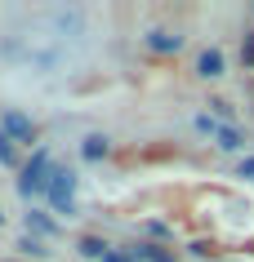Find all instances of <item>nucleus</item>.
I'll use <instances>...</instances> for the list:
<instances>
[{
    "mask_svg": "<svg viewBox=\"0 0 254 262\" xmlns=\"http://www.w3.org/2000/svg\"><path fill=\"white\" fill-rule=\"evenodd\" d=\"M81 151H85V160H103V156H107V138H103V134H89Z\"/></svg>",
    "mask_w": 254,
    "mask_h": 262,
    "instance_id": "6",
    "label": "nucleus"
},
{
    "mask_svg": "<svg viewBox=\"0 0 254 262\" xmlns=\"http://www.w3.org/2000/svg\"><path fill=\"white\" fill-rule=\"evenodd\" d=\"M147 49H152V54H179V49H183V36H169V31H152V36H147Z\"/></svg>",
    "mask_w": 254,
    "mask_h": 262,
    "instance_id": "4",
    "label": "nucleus"
},
{
    "mask_svg": "<svg viewBox=\"0 0 254 262\" xmlns=\"http://www.w3.org/2000/svg\"><path fill=\"white\" fill-rule=\"evenodd\" d=\"M0 222H5V213H0Z\"/></svg>",
    "mask_w": 254,
    "mask_h": 262,
    "instance_id": "15",
    "label": "nucleus"
},
{
    "mask_svg": "<svg viewBox=\"0 0 254 262\" xmlns=\"http://www.w3.org/2000/svg\"><path fill=\"white\" fill-rule=\"evenodd\" d=\"M27 227H36V231H45V235H54V222L45 218V213H27Z\"/></svg>",
    "mask_w": 254,
    "mask_h": 262,
    "instance_id": "10",
    "label": "nucleus"
},
{
    "mask_svg": "<svg viewBox=\"0 0 254 262\" xmlns=\"http://www.w3.org/2000/svg\"><path fill=\"white\" fill-rule=\"evenodd\" d=\"M103 262H134V258H125V253H107Z\"/></svg>",
    "mask_w": 254,
    "mask_h": 262,
    "instance_id": "14",
    "label": "nucleus"
},
{
    "mask_svg": "<svg viewBox=\"0 0 254 262\" xmlns=\"http://www.w3.org/2000/svg\"><path fill=\"white\" fill-rule=\"evenodd\" d=\"M241 62L254 67V31H245V40H241Z\"/></svg>",
    "mask_w": 254,
    "mask_h": 262,
    "instance_id": "11",
    "label": "nucleus"
},
{
    "mask_svg": "<svg viewBox=\"0 0 254 262\" xmlns=\"http://www.w3.org/2000/svg\"><path fill=\"white\" fill-rule=\"evenodd\" d=\"M71 191H76V173H71V169H54V178H49V200H54L58 213H71Z\"/></svg>",
    "mask_w": 254,
    "mask_h": 262,
    "instance_id": "2",
    "label": "nucleus"
},
{
    "mask_svg": "<svg viewBox=\"0 0 254 262\" xmlns=\"http://www.w3.org/2000/svg\"><path fill=\"white\" fill-rule=\"evenodd\" d=\"M0 129H5L9 138H23V142H31V134H36L31 120H27V116H18V111H5V116H0Z\"/></svg>",
    "mask_w": 254,
    "mask_h": 262,
    "instance_id": "3",
    "label": "nucleus"
},
{
    "mask_svg": "<svg viewBox=\"0 0 254 262\" xmlns=\"http://www.w3.org/2000/svg\"><path fill=\"white\" fill-rule=\"evenodd\" d=\"M241 173H245V178H254V160H241Z\"/></svg>",
    "mask_w": 254,
    "mask_h": 262,
    "instance_id": "13",
    "label": "nucleus"
},
{
    "mask_svg": "<svg viewBox=\"0 0 254 262\" xmlns=\"http://www.w3.org/2000/svg\"><path fill=\"white\" fill-rule=\"evenodd\" d=\"M197 71L205 76V80H214V76H223V54H219V49H205V54L197 58Z\"/></svg>",
    "mask_w": 254,
    "mask_h": 262,
    "instance_id": "5",
    "label": "nucleus"
},
{
    "mask_svg": "<svg viewBox=\"0 0 254 262\" xmlns=\"http://www.w3.org/2000/svg\"><path fill=\"white\" fill-rule=\"evenodd\" d=\"M18 156H14V142H9V134L0 129V165H14Z\"/></svg>",
    "mask_w": 254,
    "mask_h": 262,
    "instance_id": "9",
    "label": "nucleus"
},
{
    "mask_svg": "<svg viewBox=\"0 0 254 262\" xmlns=\"http://www.w3.org/2000/svg\"><path fill=\"white\" fill-rule=\"evenodd\" d=\"M81 253H85V258H107V253H112V249L103 245L99 235H81Z\"/></svg>",
    "mask_w": 254,
    "mask_h": 262,
    "instance_id": "7",
    "label": "nucleus"
},
{
    "mask_svg": "<svg viewBox=\"0 0 254 262\" xmlns=\"http://www.w3.org/2000/svg\"><path fill=\"white\" fill-rule=\"evenodd\" d=\"M139 258H147V262H174V253H165V249H156V245H139Z\"/></svg>",
    "mask_w": 254,
    "mask_h": 262,
    "instance_id": "8",
    "label": "nucleus"
},
{
    "mask_svg": "<svg viewBox=\"0 0 254 262\" xmlns=\"http://www.w3.org/2000/svg\"><path fill=\"white\" fill-rule=\"evenodd\" d=\"M219 147H227V151H237V147H241L237 129H219Z\"/></svg>",
    "mask_w": 254,
    "mask_h": 262,
    "instance_id": "12",
    "label": "nucleus"
},
{
    "mask_svg": "<svg viewBox=\"0 0 254 262\" xmlns=\"http://www.w3.org/2000/svg\"><path fill=\"white\" fill-rule=\"evenodd\" d=\"M49 178H54V169H49V151H36V160H31V165L23 169V178H18V191L31 200V195L49 191Z\"/></svg>",
    "mask_w": 254,
    "mask_h": 262,
    "instance_id": "1",
    "label": "nucleus"
}]
</instances>
